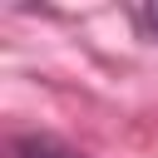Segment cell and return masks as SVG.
<instances>
[{
    "label": "cell",
    "mask_w": 158,
    "mask_h": 158,
    "mask_svg": "<svg viewBox=\"0 0 158 158\" xmlns=\"http://www.w3.org/2000/svg\"><path fill=\"white\" fill-rule=\"evenodd\" d=\"M15 158H79V153L64 148V143L49 138V133H25V138L15 143Z\"/></svg>",
    "instance_id": "1"
},
{
    "label": "cell",
    "mask_w": 158,
    "mask_h": 158,
    "mask_svg": "<svg viewBox=\"0 0 158 158\" xmlns=\"http://www.w3.org/2000/svg\"><path fill=\"white\" fill-rule=\"evenodd\" d=\"M148 25H153V30H158V5H153V10H148Z\"/></svg>",
    "instance_id": "2"
}]
</instances>
